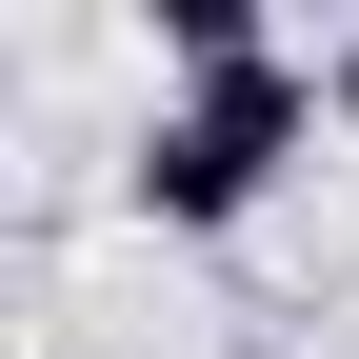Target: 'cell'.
Masks as SVG:
<instances>
[{
	"label": "cell",
	"instance_id": "6da1fadb",
	"mask_svg": "<svg viewBox=\"0 0 359 359\" xmlns=\"http://www.w3.org/2000/svg\"><path fill=\"white\" fill-rule=\"evenodd\" d=\"M320 120H339V100H320V60H299V40H280V60L180 80V100L140 120V219H160V240H240V219L299 180V140H320Z\"/></svg>",
	"mask_w": 359,
	"mask_h": 359
},
{
	"label": "cell",
	"instance_id": "7a4b0ae2",
	"mask_svg": "<svg viewBox=\"0 0 359 359\" xmlns=\"http://www.w3.org/2000/svg\"><path fill=\"white\" fill-rule=\"evenodd\" d=\"M320 100H339V120H359V40H339V60H320Z\"/></svg>",
	"mask_w": 359,
	"mask_h": 359
}]
</instances>
